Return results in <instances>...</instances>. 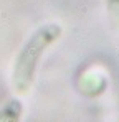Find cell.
Returning <instances> with one entry per match:
<instances>
[{
  "instance_id": "6da1fadb",
  "label": "cell",
  "mask_w": 119,
  "mask_h": 122,
  "mask_svg": "<svg viewBox=\"0 0 119 122\" xmlns=\"http://www.w3.org/2000/svg\"><path fill=\"white\" fill-rule=\"evenodd\" d=\"M60 33H61V28L58 25H46V26L40 28L28 40V43L25 45V48L22 50L18 60H17L15 73H13V82L18 91L25 92L30 87L40 55L45 51V48L50 43H53L58 38Z\"/></svg>"
}]
</instances>
